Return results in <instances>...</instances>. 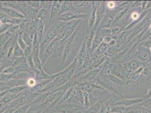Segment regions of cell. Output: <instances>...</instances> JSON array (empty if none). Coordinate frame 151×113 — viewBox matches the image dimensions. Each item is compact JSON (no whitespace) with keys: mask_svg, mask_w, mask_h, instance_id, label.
I'll return each instance as SVG.
<instances>
[{"mask_svg":"<svg viewBox=\"0 0 151 113\" xmlns=\"http://www.w3.org/2000/svg\"><path fill=\"white\" fill-rule=\"evenodd\" d=\"M65 22L62 21H55L52 23L46 30L44 37L40 44V47L45 46L57 38L60 29Z\"/></svg>","mask_w":151,"mask_h":113,"instance_id":"obj_1","label":"cell"},{"mask_svg":"<svg viewBox=\"0 0 151 113\" xmlns=\"http://www.w3.org/2000/svg\"><path fill=\"white\" fill-rule=\"evenodd\" d=\"M95 84L101 86V87L106 89L109 93H113L117 95L120 97L124 98V96L122 94L120 88L115 85L113 83L109 81L107 78L103 75L99 74L94 82Z\"/></svg>","mask_w":151,"mask_h":113,"instance_id":"obj_2","label":"cell"},{"mask_svg":"<svg viewBox=\"0 0 151 113\" xmlns=\"http://www.w3.org/2000/svg\"><path fill=\"white\" fill-rule=\"evenodd\" d=\"M88 13L83 14L82 12H69L64 13L58 16L56 21H62L64 22H68L75 20L81 19H86L88 17Z\"/></svg>","mask_w":151,"mask_h":113,"instance_id":"obj_3","label":"cell"},{"mask_svg":"<svg viewBox=\"0 0 151 113\" xmlns=\"http://www.w3.org/2000/svg\"><path fill=\"white\" fill-rule=\"evenodd\" d=\"M3 7H9L14 9L18 10L20 13H22L25 17L28 5L27 4L26 1H4Z\"/></svg>","mask_w":151,"mask_h":113,"instance_id":"obj_4","label":"cell"},{"mask_svg":"<svg viewBox=\"0 0 151 113\" xmlns=\"http://www.w3.org/2000/svg\"><path fill=\"white\" fill-rule=\"evenodd\" d=\"M93 7H91L90 12L88 13V20H86V36L88 35L89 31L94 27L96 21V7L95 2H92Z\"/></svg>","mask_w":151,"mask_h":113,"instance_id":"obj_5","label":"cell"},{"mask_svg":"<svg viewBox=\"0 0 151 113\" xmlns=\"http://www.w3.org/2000/svg\"><path fill=\"white\" fill-rule=\"evenodd\" d=\"M63 1H52L50 9V23H53L56 21L57 18L59 15V13L63 4Z\"/></svg>","mask_w":151,"mask_h":113,"instance_id":"obj_6","label":"cell"},{"mask_svg":"<svg viewBox=\"0 0 151 113\" xmlns=\"http://www.w3.org/2000/svg\"><path fill=\"white\" fill-rule=\"evenodd\" d=\"M146 98L145 96H144L140 98H135V99H124L122 100L116 102H114L112 105H121L124 106H131L132 105L140 104L145 100Z\"/></svg>","mask_w":151,"mask_h":113,"instance_id":"obj_7","label":"cell"},{"mask_svg":"<svg viewBox=\"0 0 151 113\" xmlns=\"http://www.w3.org/2000/svg\"><path fill=\"white\" fill-rule=\"evenodd\" d=\"M101 73V70L99 69H95L90 71L88 73H86L84 76H83L80 79L78 82L81 81H86L94 83L95 80L98 77Z\"/></svg>","mask_w":151,"mask_h":113,"instance_id":"obj_8","label":"cell"},{"mask_svg":"<svg viewBox=\"0 0 151 113\" xmlns=\"http://www.w3.org/2000/svg\"><path fill=\"white\" fill-rule=\"evenodd\" d=\"M58 76V73L54 75L47 74L43 69H35V79L36 80H54Z\"/></svg>","mask_w":151,"mask_h":113,"instance_id":"obj_9","label":"cell"},{"mask_svg":"<svg viewBox=\"0 0 151 113\" xmlns=\"http://www.w3.org/2000/svg\"><path fill=\"white\" fill-rule=\"evenodd\" d=\"M0 10L3 13L6 14L7 16L14 18H19V19H25V15L22 13H20L18 10L9 7H2L0 9Z\"/></svg>","mask_w":151,"mask_h":113,"instance_id":"obj_10","label":"cell"},{"mask_svg":"<svg viewBox=\"0 0 151 113\" xmlns=\"http://www.w3.org/2000/svg\"><path fill=\"white\" fill-rule=\"evenodd\" d=\"M109 98L110 96L101 99L100 100L98 101L96 103L89 107L88 109L85 110L83 113H99L101 107L103 105L104 102Z\"/></svg>","mask_w":151,"mask_h":113,"instance_id":"obj_11","label":"cell"},{"mask_svg":"<svg viewBox=\"0 0 151 113\" xmlns=\"http://www.w3.org/2000/svg\"><path fill=\"white\" fill-rule=\"evenodd\" d=\"M79 11L80 10H78L73 5L72 1H63L58 15L64 14V13L69 12H79Z\"/></svg>","mask_w":151,"mask_h":113,"instance_id":"obj_12","label":"cell"},{"mask_svg":"<svg viewBox=\"0 0 151 113\" xmlns=\"http://www.w3.org/2000/svg\"><path fill=\"white\" fill-rule=\"evenodd\" d=\"M76 44L75 43H72V44H68L67 45L64 50H63L62 55L60 57V63L61 65L65 63L66 59L68 58V57L69 56V55L72 53V51L73 49H74V47L75 46Z\"/></svg>","mask_w":151,"mask_h":113,"instance_id":"obj_13","label":"cell"},{"mask_svg":"<svg viewBox=\"0 0 151 113\" xmlns=\"http://www.w3.org/2000/svg\"><path fill=\"white\" fill-rule=\"evenodd\" d=\"M36 18L40 20H41L43 22L45 26L47 25H49L50 23V15H49V10L45 9H40Z\"/></svg>","mask_w":151,"mask_h":113,"instance_id":"obj_14","label":"cell"},{"mask_svg":"<svg viewBox=\"0 0 151 113\" xmlns=\"http://www.w3.org/2000/svg\"><path fill=\"white\" fill-rule=\"evenodd\" d=\"M104 38H103L101 34L96 31V34H95L94 38V40H93V43H92V45H91V50H90V56L94 53V51L96 49V48L103 42Z\"/></svg>","mask_w":151,"mask_h":113,"instance_id":"obj_15","label":"cell"},{"mask_svg":"<svg viewBox=\"0 0 151 113\" xmlns=\"http://www.w3.org/2000/svg\"><path fill=\"white\" fill-rule=\"evenodd\" d=\"M113 19L112 17H111L110 16L105 14V15L101 20L97 30L110 28V27L112 26V25Z\"/></svg>","mask_w":151,"mask_h":113,"instance_id":"obj_16","label":"cell"},{"mask_svg":"<svg viewBox=\"0 0 151 113\" xmlns=\"http://www.w3.org/2000/svg\"><path fill=\"white\" fill-rule=\"evenodd\" d=\"M103 75L105 76L109 81L112 82L115 85L120 88V89H124V82L117 76L112 74H108Z\"/></svg>","mask_w":151,"mask_h":113,"instance_id":"obj_17","label":"cell"},{"mask_svg":"<svg viewBox=\"0 0 151 113\" xmlns=\"http://www.w3.org/2000/svg\"><path fill=\"white\" fill-rule=\"evenodd\" d=\"M32 55L34 56H39L40 50V42L38 40L37 33H36L34 36L32 45Z\"/></svg>","mask_w":151,"mask_h":113,"instance_id":"obj_18","label":"cell"},{"mask_svg":"<svg viewBox=\"0 0 151 113\" xmlns=\"http://www.w3.org/2000/svg\"><path fill=\"white\" fill-rule=\"evenodd\" d=\"M27 84V79H12L6 82L7 86L12 88L19 86L26 85Z\"/></svg>","mask_w":151,"mask_h":113,"instance_id":"obj_19","label":"cell"},{"mask_svg":"<svg viewBox=\"0 0 151 113\" xmlns=\"http://www.w3.org/2000/svg\"><path fill=\"white\" fill-rule=\"evenodd\" d=\"M40 19L38 18H36L34 19L32 22L31 25L29 26V27L25 30L31 36L32 38H34V36L35 35V34L37 33V31L38 25L40 22Z\"/></svg>","mask_w":151,"mask_h":113,"instance_id":"obj_20","label":"cell"},{"mask_svg":"<svg viewBox=\"0 0 151 113\" xmlns=\"http://www.w3.org/2000/svg\"><path fill=\"white\" fill-rule=\"evenodd\" d=\"M52 80H42V81H41V82L37 83L33 87L29 88L28 89L30 91H31V92H35L39 93L40 91H41L45 87V86L47 84H49V83L52 82Z\"/></svg>","mask_w":151,"mask_h":113,"instance_id":"obj_21","label":"cell"},{"mask_svg":"<svg viewBox=\"0 0 151 113\" xmlns=\"http://www.w3.org/2000/svg\"><path fill=\"white\" fill-rule=\"evenodd\" d=\"M14 70H15L14 72H24V73H28L35 75V70H32L28 66L27 63L22 64L16 67H14Z\"/></svg>","mask_w":151,"mask_h":113,"instance_id":"obj_22","label":"cell"},{"mask_svg":"<svg viewBox=\"0 0 151 113\" xmlns=\"http://www.w3.org/2000/svg\"><path fill=\"white\" fill-rule=\"evenodd\" d=\"M132 32L130 30H126V31L124 30L121 32L117 40V43L120 45V47L122 46L126 42L127 38L130 36V35L132 33Z\"/></svg>","mask_w":151,"mask_h":113,"instance_id":"obj_23","label":"cell"},{"mask_svg":"<svg viewBox=\"0 0 151 113\" xmlns=\"http://www.w3.org/2000/svg\"><path fill=\"white\" fill-rule=\"evenodd\" d=\"M23 19L19 18H12L9 16H7L4 19L1 20L3 24H9L11 25H19L20 23L22 22Z\"/></svg>","mask_w":151,"mask_h":113,"instance_id":"obj_24","label":"cell"},{"mask_svg":"<svg viewBox=\"0 0 151 113\" xmlns=\"http://www.w3.org/2000/svg\"><path fill=\"white\" fill-rule=\"evenodd\" d=\"M50 93H41L31 103V105H40L44 103L47 100Z\"/></svg>","mask_w":151,"mask_h":113,"instance_id":"obj_25","label":"cell"},{"mask_svg":"<svg viewBox=\"0 0 151 113\" xmlns=\"http://www.w3.org/2000/svg\"><path fill=\"white\" fill-rule=\"evenodd\" d=\"M39 10L40 9H35L28 6L27 13H26L25 17H28L31 19L32 20H33L34 19L36 18Z\"/></svg>","mask_w":151,"mask_h":113,"instance_id":"obj_26","label":"cell"},{"mask_svg":"<svg viewBox=\"0 0 151 113\" xmlns=\"http://www.w3.org/2000/svg\"><path fill=\"white\" fill-rule=\"evenodd\" d=\"M14 35L10 33L9 31L6 32L1 35H0V48L1 49L4 45V44L6 43L7 41L13 37Z\"/></svg>","mask_w":151,"mask_h":113,"instance_id":"obj_27","label":"cell"},{"mask_svg":"<svg viewBox=\"0 0 151 113\" xmlns=\"http://www.w3.org/2000/svg\"><path fill=\"white\" fill-rule=\"evenodd\" d=\"M32 21L33 20H32L31 19L28 17H25V19H23L22 22L19 25V30L20 33L25 31L29 27V26L31 25Z\"/></svg>","mask_w":151,"mask_h":113,"instance_id":"obj_28","label":"cell"},{"mask_svg":"<svg viewBox=\"0 0 151 113\" xmlns=\"http://www.w3.org/2000/svg\"><path fill=\"white\" fill-rule=\"evenodd\" d=\"M45 28V26L43 22L41 20H40L38 25L37 31L38 38V40L40 42V44H41V42L42 38L44 35Z\"/></svg>","mask_w":151,"mask_h":113,"instance_id":"obj_29","label":"cell"},{"mask_svg":"<svg viewBox=\"0 0 151 113\" xmlns=\"http://www.w3.org/2000/svg\"><path fill=\"white\" fill-rule=\"evenodd\" d=\"M20 34H21L22 38H23V41H24L25 44L27 45V46H30L32 45L33 38H32L31 35L27 32L24 31L21 32Z\"/></svg>","mask_w":151,"mask_h":113,"instance_id":"obj_30","label":"cell"},{"mask_svg":"<svg viewBox=\"0 0 151 113\" xmlns=\"http://www.w3.org/2000/svg\"><path fill=\"white\" fill-rule=\"evenodd\" d=\"M24 56L23 50L21 49L19 46L17 42L14 45V50H13V57L14 58L20 57V56Z\"/></svg>","mask_w":151,"mask_h":113,"instance_id":"obj_31","label":"cell"},{"mask_svg":"<svg viewBox=\"0 0 151 113\" xmlns=\"http://www.w3.org/2000/svg\"><path fill=\"white\" fill-rule=\"evenodd\" d=\"M126 107L121 105H111L110 113H124L126 110Z\"/></svg>","mask_w":151,"mask_h":113,"instance_id":"obj_32","label":"cell"},{"mask_svg":"<svg viewBox=\"0 0 151 113\" xmlns=\"http://www.w3.org/2000/svg\"><path fill=\"white\" fill-rule=\"evenodd\" d=\"M24 63H27V58L24 56H20L14 59L12 66L13 67H16Z\"/></svg>","mask_w":151,"mask_h":113,"instance_id":"obj_33","label":"cell"},{"mask_svg":"<svg viewBox=\"0 0 151 113\" xmlns=\"http://www.w3.org/2000/svg\"><path fill=\"white\" fill-rule=\"evenodd\" d=\"M28 88L29 87L27 85L19 86V87L11 88L10 90H9V92L12 93H14V94H19L21 92L24 91L25 90L28 89Z\"/></svg>","mask_w":151,"mask_h":113,"instance_id":"obj_34","label":"cell"},{"mask_svg":"<svg viewBox=\"0 0 151 113\" xmlns=\"http://www.w3.org/2000/svg\"><path fill=\"white\" fill-rule=\"evenodd\" d=\"M111 99L109 98L104 102V104L101 108L99 113H110V107L111 105Z\"/></svg>","mask_w":151,"mask_h":113,"instance_id":"obj_35","label":"cell"},{"mask_svg":"<svg viewBox=\"0 0 151 113\" xmlns=\"http://www.w3.org/2000/svg\"><path fill=\"white\" fill-rule=\"evenodd\" d=\"M33 56V55H32ZM34 64H35V69L42 70V64L40 58L39 56H33Z\"/></svg>","mask_w":151,"mask_h":113,"instance_id":"obj_36","label":"cell"},{"mask_svg":"<svg viewBox=\"0 0 151 113\" xmlns=\"http://www.w3.org/2000/svg\"><path fill=\"white\" fill-rule=\"evenodd\" d=\"M52 1H40V9H45L48 10V9H51Z\"/></svg>","mask_w":151,"mask_h":113,"instance_id":"obj_37","label":"cell"},{"mask_svg":"<svg viewBox=\"0 0 151 113\" xmlns=\"http://www.w3.org/2000/svg\"><path fill=\"white\" fill-rule=\"evenodd\" d=\"M31 106V103L25 104V105L22 106L18 108V109H17L13 113H26Z\"/></svg>","mask_w":151,"mask_h":113,"instance_id":"obj_38","label":"cell"},{"mask_svg":"<svg viewBox=\"0 0 151 113\" xmlns=\"http://www.w3.org/2000/svg\"><path fill=\"white\" fill-rule=\"evenodd\" d=\"M26 3L28 6L31 7L40 9V1H26Z\"/></svg>","mask_w":151,"mask_h":113,"instance_id":"obj_39","label":"cell"},{"mask_svg":"<svg viewBox=\"0 0 151 113\" xmlns=\"http://www.w3.org/2000/svg\"><path fill=\"white\" fill-rule=\"evenodd\" d=\"M7 31L9 32L10 33L13 35H15L17 33H20V32L19 30V25H12L8 30Z\"/></svg>","mask_w":151,"mask_h":113,"instance_id":"obj_40","label":"cell"},{"mask_svg":"<svg viewBox=\"0 0 151 113\" xmlns=\"http://www.w3.org/2000/svg\"><path fill=\"white\" fill-rule=\"evenodd\" d=\"M17 43L19 45V46L21 48V49H22V50H24L25 48H26L27 45L25 44L24 41H23V38H22V36H21L20 33L19 36H18V39H17Z\"/></svg>","mask_w":151,"mask_h":113,"instance_id":"obj_41","label":"cell"},{"mask_svg":"<svg viewBox=\"0 0 151 113\" xmlns=\"http://www.w3.org/2000/svg\"><path fill=\"white\" fill-rule=\"evenodd\" d=\"M27 63L32 70H35V64L32 54L27 58Z\"/></svg>","mask_w":151,"mask_h":113,"instance_id":"obj_42","label":"cell"},{"mask_svg":"<svg viewBox=\"0 0 151 113\" xmlns=\"http://www.w3.org/2000/svg\"><path fill=\"white\" fill-rule=\"evenodd\" d=\"M24 52V56L26 58L28 56H31L32 54V45L30 46H27L25 49L23 50Z\"/></svg>","mask_w":151,"mask_h":113,"instance_id":"obj_43","label":"cell"},{"mask_svg":"<svg viewBox=\"0 0 151 113\" xmlns=\"http://www.w3.org/2000/svg\"><path fill=\"white\" fill-rule=\"evenodd\" d=\"M12 25L9 24H3L0 26V35L8 31L9 28Z\"/></svg>","mask_w":151,"mask_h":113,"instance_id":"obj_44","label":"cell"},{"mask_svg":"<svg viewBox=\"0 0 151 113\" xmlns=\"http://www.w3.org/2000/svg\"><path fill=\"white\" fill-rule=\"evenodd\" d=\"M36 80L35 78H29L27 79V86L29 87V88H32L36 84Z\"/></svg>","mask_w":151,"mask_h":113,"instance_id":"obj_45","label":"cell"},{"mask_svg":"<svg viewBox=\"0 0 151 113\" xmlns=\"http://www.w3.org/2000/svg\"><path fill=\"white\" fill-rule=\"evenodd\" d=\"M14 72H15L14 67H13L12 66H10V67H8L4 70L2 71V73L5 74H12L14 73Z\"/></svg>","mask_w":151,"mask_h":113,"instance_id":"obj_46","label":"cell"},{"mask_svg":"<svg viewBox=\"0 0 151 113\" xmlns=\"http://www.w3.org/2000/svg\"><path fill=\"white\" fill-rule=\"evenodd\" d=\"M11 88L7 87L6 84V82H0V92L5 91H9Z\"/></svg>","mask_w":151,"mask_h":113,"instance_id":"obj_47","label":"cell"},{"mask_svg":"<svg viewBox=\"0 0 151 113\" xmlns=\"http://www.w3.org/2000/svg\"><path fill=\"white\" fill-rule=\"evenodd\" d=\"M151 108H147V107H142V113H151Z\"/></svg>","mask_w":151,"mask_h":113,"instance_id":"obj_48","label":"cell"},{"mask_svg":"<svg viewBox=\"0 0 151 113\" xmlns=\"http://www.w3.org/2000/svg\"><path fill=\"white\" fill-rule=\"evenodd\" d=\"M148 4V1H141V9L143 10H145Z\"/></svg>","mask_w":151,"mask_h":113,"instance_id":"obj_49","label":"cell"},{"mask_svg":"<svg viewBox=\"0 0 151 113\" xmlns=\"http://www.w3.org/2000/svg\"><path fill=\"white\" fill-rule=\"evenodd\" d=\"M145 98L146 99H149V98H151V86L148 89V93L146 95H145Z\"/></svg>","mask_w":151,"mask_h":113,"instance_id":"obj_50","label":"cell"},{"mask_svg":"<svg viewBox=\"0 0 151 113\" xmlns=\"http://www.w3.org/2000/svg\"><path fill=\"white\" fill-rule=\"evenodd\" d=\"M6 14H5V13H3L2 12H1L0 10V20H2V19H4V18H5L6 17H7Z\"/></svg>","mask_w":151,"mask_h":113,"instance_id":"obj_51","label":"cell"},{"mask_svg":"<svg viewBox=\"0 0 151 113\" xmlns=\"http://www.w3.org/2000/svg\"><path fill=\"white\" fill-rule=\"evenodd\" d=\"M150 51H151V46L150 48Z\"/></svg>","mask_w":151,"mask_h":113,"instance_id":"obj_52","label":"cell"},{"mask_svg":"<svg viewBox=\"0 0 151 113\" xmlns=\"http://www.w3.org/2000/svg\"><path fill=\"white\" fill-rule=\"evenodd\" d=\"M150 78H151V77H150Z\"/></svg>","mask_w":151,"mask_h":113,"instance_id":"obj_53","label":"cell"}]
</instances>
